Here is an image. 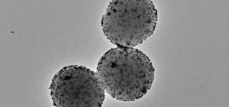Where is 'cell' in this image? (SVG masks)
Returning <instances> with one entry per match:
<instances>
[{
  "mask_svg": "<svg viewBox=\"0 0 229 107\" xmlns=\"http://www.w3.org/2000/svg\"><path fill=\"white\" fill-rule=\"evenodd\" d=\"M55 104L61 107H100L105 90L94 71L77 65L64 67L53 78Z\"/></svg>",
  "mask_w": 229,
  "mask_h": 107,
  "instance_id": "3",
  "label": "cell"
},
{
  "mask_svg": "<svg viewBox=\"0 0 229 107\" xmlns=\"http://www.w3.org/2000/svg\"><path fill=\"white\" fill-rule=\"evenodd\" d=\"M157 20V10L151 0H112L101 24L104 34L112 43L133 47L153 34Z\"/></svg>",
  "mask_w": 229,
  "mask_h": 107,
  "instance_id": "2",
  "label": "cell"
},
{
  "mask_svg": "<svg viewBox=\"0 0 229 107\" xmlns=\"http://www.w3.org/2000/svg\"><path fill=\"white\" fill-rule=\"evenodd\" d=\"M155 69L149 58L133 47L112 48L101 57L96 73L105 90L117 100L139 99L150 89Z\"/></svg>",
  "mask_w": 229,
  "mask_h": 107,
  "instance_id": "1",
  "label": "cell"
}]
</instances>
